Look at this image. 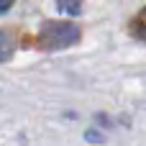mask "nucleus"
I'll list each match as a JSON object with an SVG mask.
<instances>
[{"mask_svg":"<svg viewBox=\"0 0 146 146\" xmlns=\"http://www.w3.org/2000/svg\"><path fill=\"white\" fill-rule=\"evenodd\" d=\"M131 33L136 36V38H141V41H146V8L144 10H139L136 15H133V21H131Z\"/></svg>","mask_w":146,"mask_h":146,"instance_id":"7ed1b4c3","label":"nucleus"},{"mask_svg":"<svg viewBox=\"0 0 146 146\" xmlns=\"http://www.w3.org/2000/svg\"><path fill=\"white\" fill-rule=\"evenodd\" d=\"M87 141H103V136L98 131H87Z\"/></svg>","mask_w":146,"mask_h":146,"instance_id":"423d86ee","label":"nucleus"},{"mask_svg":"<svg viewBox=\"0 0 146 146\" xmlns=\"http://www.w3.org/2000/svg\"><path fill=\"white\" fill-rule=\"evenodd\" d=\"M13 3H15V0H0V13L10 10V8H13Z\"/></svg>","mask_w":146,"mask_h":146,"instance_id":"39448f33","label":"nucleus"},{"mask_svg":"<svg viewBox=\"0 0 146 146\" xmlns=\"http://www.w3.org/2000/svg\"><path fill=\"white\" fill-rule=\"evenodd\" d=\"M13 54H15V33L0 28V62H8Z\"/></svg>","mask_w":146,"mask_h":146,"instance_id":"f03ea898","label":"nucleus"},{"mask_svg":"<svg viewBox=\"0 0 146 146\" xmlns=\"http://www.w3.org/2000/svg\"><path fill=\"white\" fill-rule=\"evenodd\" d=\"M80 41V28L69 21H46L38 31V44L49 51L67 49Z\"/></svg>","mask_w":146,"mask_h":146,"instance_id":"f257e3e1","label":"nucleus"},{"mask_svg":"<svg viewBox=\"0 0 146 146\" xmlns=\"http://www.w3.org/2000/svg\"><path fill=\"white\" fill-rule=\"evenodd\" d=\"M56 8L67 15H80L82 13V0H56Z\"/></svg>","mask_w":146,"mask_h":146,"instance_id":"20e7f679","label":"nucleus"}]
</instances>
